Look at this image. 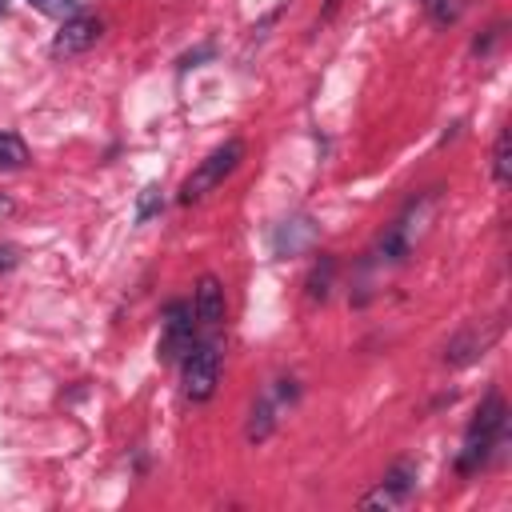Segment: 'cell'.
<instances>
[{
	"label": "cell",
	"mask_w": 512,
	"mask_h": 512,
	"mask_svg": "<svg viewBox=\"0 0 512 512\" xmlns=\"http://www.w3.org/2000/svg\"><path fill=\"white\" fill-rule=\"evenodd\" d=\"M504 432H508V404H504V396L492 388V392L480 400V408L472 412L468 428H464V444H460V456H456V472H460V476L480 472V468L492 460V452L504 444Z\"/></svg>",
	"instance_id": "6da1fadb"
},
{
	"label": "cell",
	"mask_w": 512,
	"mask_h": 512,
	"mask_svg": "<svg viewBox=\"0 0 512 512\" xmlns=\"http://www.w3.org/2000/svg\"><path fill=\"white\" fill-rule=\"evenodd\" d=\"M432 208H436V188L424 192V196H416V200H408V208L380 232L372 256L384 260V264H400V260H408V252L416 248V240L424 236V228H428V220H432Z\"/></svg>",
	"instance_id": "7a4b0ae2"
},
{
	"label": "cell",
	"mask_w": 512,
	"mask_h": 512,
	"mask_svg": "<svg viewBox=\"0 0 512 512\" xmlns=\"http://www.w3.org/2000/svg\"><path fill=\"white\" fill-rule=\"evenodd\" d=\"M240 160H244V140H240V136L216 144V148L188 172V180L180 184V204H196V200H204L212 188H220V184L236 172Z\"/></svg>",
	"instance_id": "3957f363"
},
{
	"label": "cell",
	"mask_w": 512,
	"mask_h": 512,
	"mask_svg": "<svg viewBox=\"0 0 512 512\" xmlns=\"http://www.w3.org/2000/svg\"><path fill=\"white\" fill-rule=\"evenodd\" d=\"M180 384H184V396H188L192 404L212 400V392H216V384H220V344H216V340L192 344V348L180 356Z\"/></svg>",
	"instance_id": "277c9868"
},
{
	"label": "cell",
	"mask_w": 512,
	"mask_h": 512,
	"mask_svg": "<svg viewBox=\"0 0 512 512\" xmlns=\"http://www.w3.org/2000/svg\"><path fill=\"white\" fill-rule=\"evenodd\" d=\"M196 312L192 304L184 300H172L164 308V320H160V344H156V360L160 364H176L192 344H196Z\"/></svg>",
	"instance_id": "5b68a950"
},
{
	"label": "cell",
	"mask_w": 512,
	"mask_h": 512,
	"mask_svg": "<svg viewBox=\"0 0 512 512\" xmlns=\"http://www.w3.org/2000/svg\"><path fill=\"white\" fill-rule=\"evenodd\" d=\"M500 336V320H480V324H464L448 344H444V364L448 368H464L472 360H480Z\"/></svg>",
	"instance_id": "8992f818"
},
{
	"label": "cell",
	"mask_w": 512,
	"mask_h": 512,
	"mask_svg": "<svg viewBox=\"0 0 512 512\" xmlns=\"http://www.w3.org/2000/svg\"><path fill=\"white\" fill-rule=\"evenodd\" d=\"M412 492H416V464H412V460H396V464L380 476V484L360 496V508H396V504H404Z\"/></svg>",
	"instance_id": "52a82bcc"
},
{
	"label": "cell",
	"mask_w": 512,
	"mask_h": 512,
	"mask_svg": "<svg viewBox=\"0 0 512 512\" xmlns=\"http://www.w3.org/2000/svg\"><path fill=\"white\" fill-rule=\"evenodd\" d=\"M100 32H104V24H100V16H88V12H76V16H68L64 24H60V32L52 36V56L56 60H68V56H80V52H88L96 40H100Z\"/></svg>",
	"instance_id": "ba28073f"
},
{
	"label": "cell",
	"mask_w": 512,
	"mask_h": 512,
	"mask_svg": "<svg viewBox=\"0 0 512 512\" xmlns=\"http://www.w3.org/2000/svg\"><path fill=\"white\" fill-rule=\"evenodd\" d=\"M192 312L200 328H220L224 320V284L216 276H200L196 292H192Z\"/></svg>",
	"instance_id": "9c48e42d"
},
{
	"label": "cell",
	"mask_w": 512,
	"mask_h": 512,
	"mask_svg": "<svg viewBox=\"0 0 512 512\" xmlns=\"http://www.w3.org/2000/svg\"><path fill=\"white\" fill-rule=\"evenodd\" d=\"M312 236H316V228H312V220L308 216H292V220H284L280 228H276V252L280 256H296V252H304L308 244H312Z\"/></svg>",
	"instance_id": "30bf717a"
},
{
	"label": "cell",
	"mask_w": 512,
	"mask_h": 512,
	"mask_svg": "<svg viewBox=\"0 0 512 512\" xmlns=\"http://www.w3.org/2000/svg\"><path fill=\"white\" fill-rule=\"evenodd\" d=\"M332 280H336V256L320 252V260L312 264L304 288H308V300H328L332 296Z\"/></svg>",
	"instance_id": "8fae6325"
},
{
	"label": "cell",
	"mask_w": 512,
	"mask_h": 512,
	"mask_svg": "<svg viewBox=\"0 0 512 512\" xmlns=\"http://www.w3.org/2000/svg\"><path fill=\"white\" fill-rule=\"evenodd\" d=\"M492 176H496V184H508L512 180V136H508V128L496 132V144H492Z\"/></svg>",
	"instance_id": "7c38bea8"
},
{
	"label": "cell",
	"mask_w": 512,
	"mask_h": 512,
	"mask_svg": "<svg viewBox=\"0 0 512 512\" xmlns=\"http://www.w3.org/2000/svg\"><path fill=\"white\" fill-rule=\"evenodd\" d=\"M28 164V144L16 132H0V168H24Z\"/></svg>",
	"instance_id": "4fadbf2b"
},
{
	"label": "cell",
	"mask_w": 512,
	"mask_h": 512,
	"mask_svg": "<svg viewBox=\"0 0 512 512\" xmlns=\"http://www.w3.org/2000/svg\"><path fill=\"white\" fill-rule=\"evenodd\" d=\"M420 8L428 12V20L432 24H456L460 20V12H464V0H420Z\"/></svg>",
	"instance_id": "5bb4252c"
},
{
	"label": "cell",
	"mask_w": 512,
	"mask_h": 512,
	"mask_svg": "<svg viewBox=\"0 0 512 512\" xmlns=\"http://www.w3.org/2000/svg\"><path fill=\"white\" fill-rule=\"evenodd\" d=\"M160 208H164V196H160V188H156V184H148V188L140 192V204H136V220L144 224V220H148V216H156Z\"/></svg>",
	"instance_id": "9a60e30c"
},
{
	"label": "cell",
	"mask_w": 512,
	"mask_h": 512,
	"mask_svg": "<svg viewBox=\"0 0 512 512\" xmlns=\"http://www.w3.org/2000/svg\"><path fill=\"white\" fill-rule=\"evenodd\" d=\"M28 4L40 8V12H48V16H60V20L76 16V8H80V0H28Z\"/></svg>",
	"instance_id": "2e32d148"
},
{
	"label": "cell",
	"mask_w": 512,
	"mask_h": 512,
	"mask_svg": "<svg viewBox=\"0 0 512 512\" xmlns=\"http://www.w3.org/2000/svg\"><path fill=\"white\" fill-rule=\"evenodd\" d=\"M8 268H16V248L0 244V272H8Z\"/></svg>",
	"instance_id": "e0dca14e"
},
{
	"label": "cell",
	"mask_w": 512,
	"mask_h": 512,
	"mask_svg": "<svg viewBox=\"0 0 512 512\" xmlns=\"http://www.w3.org/2000/svg\"><path fill=\"white\" fill-rule=\"evenodd\" d=\"M336 8H340V0H328V4H324V12H320V20H332V12H336Z\"/></svg>",
	"instance_id": "ac0fdd59"
},
{
	"label": "cell",
	"mask_w": 512,
	"mask_h": 512,
	"mask_svg": "<svg viewBox=\"0 0 512 512\" xmlns=\"http://www.w3.org/2000/svg\"><path fill=\"white\" fill-rule=\"evenodd\" d=\"M0 16H4V0H0Z\"/></svg>",
	"instance_id": "d6986e66"
}]
</instances>
